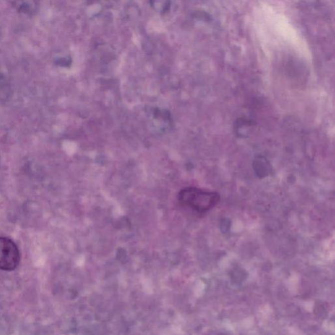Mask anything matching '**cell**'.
<instances>
[{"label":"cell","instance_id":"obj_1","mask_svg":"<svg viewBox=\"0 0 335 335\" xmlns=\"http://www.w3.org/2000/svg\"><path fill=\"white\" fill-rule=\"evenodd\" d=\"M178 200L182 205L202 214L214 208L220 202V195L216 192L189 187L180 191Z\"/></svg>","mask_w":335,"mask_h":335},{"label":"cell","instance_id":"obj_4","mask_svg":"<svg viewBox=\"0 0 335 335\" xmlns=\"http://www.w3.org/2000/svg\"><path fill=\"white\" fill-rule=\"evenodd\" d=\"M231 278L232 280H233V281L235 282V283H240V282H242L245 279L246 273H242L240 270L239 271H234L233 273H232Z\"/></svg>","mask_w":335,"mask_h":335},{"label":"cell","instance_id":"obj_2","mask_svg":"<svg viewBox=\"0 0 335 335\" xmlns=\"http://www.w3.org/2000/svg\"><path fill=\"white\" fill-rule=\"evenodd\" d=\"M20 261V254L15 243L8 238L0 237V270L14 271Z\"/></svg>","mask_w":335,"mask_h":335},{"label":"cell","instance_id":"obj_3","mask_svg":"<svg viewBox=\"0 0 335 335\" xmlns=\"http://www.w3.org/2000/svg\"><path fill=\"white\" fill-rule=\"evenodd\" d=\"M253 166L257 176L260 178H265L271 174V164L266 158L262 156H258L254 159Z\"/></svg>","mask_w":335,"mask_h":335}]
</instances>
